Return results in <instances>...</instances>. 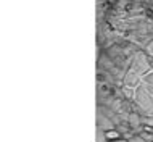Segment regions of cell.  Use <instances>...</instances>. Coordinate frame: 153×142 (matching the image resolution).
<instances>
[{
	"mask_svg": "<svg viewBox=\"0 0 153 142\" xmlns=\"http://www.w3.org/2000/svg\"><path fill=\"white\" fill-rule=\"evenodd\" d=\"M147 53H148V55H152V57H153V40H152L150 44H148V47H147Z\"/></svg>",
	"mask_w": 153,
	"mask_h": 142,
	"instance_id": "6",
	"label": "cell"
},
{
	"mask_svg": "<svg viewBox=\"0 0 153 142\" xmlns=\"http://www.w3.org/2000/svg\"><path fill=\"white\" fill-rule=\"evenodd\" d=\"M140 84L145 87V90L153 97V71H148L145 76L142 78V82H140Z\"/></svg>",
	"mask_w": 153,
	"mask_h": 142,
	"instance_id": "2",
	"label": "cell"
},
{
	"mask_svg": "<svg viewBox=\"0 0 153 142\" xmlns=\"http://www.w3.org/2000/svg\"><path fill=\"white\" fill-rule=\"evenodd\" d=\"M108 142H127V141L121 139V137H116V139H111V141H108Z\"/></svg>",
	"mask_w": 153,
	"mask_h": 142,
	"instance_id": "7",
	"label": "cell"
},
{
	"mask_svg": "<svg viewBox=\"0 0 153 142\" xmlns=\"http://www.w3.org/2000/svg\"><path fill=\"white\" fill-rule=\"evenodd\" d=\"M131 123H132V126L139 124V118H137V115H131Z\"/></svg>",
	"mask_w": 153,
	"mask_h": 142,
	"instance_id": "5",
	"label": "cell"
},
{
	"mask_svg": "<svg viewBox=\"0 0 153 142\" xmlns=\"http://www.w3.org/2000/svg\"><path fill=\"white\" fill-rule=\"evenodd\" d=\"M105 134H106V139L111 141V139H116V137H119V134L116 131H105Z\"/></svg>",
	"mask_w": 153,
	"mask_h": 142,
	"instance_id": "4",
	"label": "cell"
},
{
	"mask_svg": "<svg viewBox=\"0 0 153 142\" xmlns=\"http://www.w3.org/2000/svg\"><path fill=\"white\" fill-rule=\"evenodd\" d=\"M134 100H135L137 108L140 110V113H143L145 116L153 115V97L147 92L142 84L134 89Z\"/></svg>",
	"mask_w": 153,
	"mask_h": 142,
	"instance_id": "1",
	"label": "cell"
},
{
	"mask_svg": "<svg viewBox=\"0 0 153 142\" xmlns=\"http://www.w3.org/2000/svg\"><path fill=\"white\" fill-rule=\"evenodd\" d=\"M95 141H97V142H108V139H106V134H105V131H103V129H97Z\"/></svg>",
	"mask_w": 153,
	"mask_h": 142,
	"instance_id": "3",
	"label": "cell"
}]
</instances>
